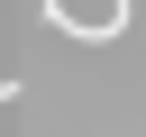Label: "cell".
<instances>
[{
	"label": "cell",
	"instance_id": "6da1fadb",
	"mask_svg": "<svg viewBox=\"0 0 146 137\" xmlns=\"http://www.w3.org/2000/svg\"><path fill=\"white\" fill-rule=\"evenodd\" d=\"M9 91H18V82H0V100H9Z\"/></svg>",
	"mask_w": 146,
	"mask_h": 137
}]
</instances>
